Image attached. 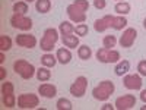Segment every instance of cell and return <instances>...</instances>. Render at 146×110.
I'll use <instances>...</instances> for the list:
<instances>
[{
  "mask_svg": "<svg viewBox=\"0 0 146 110\" xmlns=\"http://www.w3.org/2000/svg\"><path fill=\"white\" fill-rule=\"evenodd\" d=\"M16 44L25 48H34L36 46V38L31 34H19L16 35Z\"/></svg>",
  "mask_w": 146,
  "mask_h": 110,
  "instance_id": "obj_12",
  "label": "cell"
},
{
  "mask_svg": "<svg viewBox=\"0 0 146 110\" xmlns=\"http://www.w3.org/2000/svg\"><path fill=\"white\" fill-rule=\"evenodd\" d=\"M140 100H142L143 103H146V90H142V91H140Z\"/></svg>",
  "mask_w": 146,
  "mask_h": 110,
  "instance_id": "obj_35",
  "label": "cell"
},
{
  "mask_svg": "<svg viewBox=\"0 0 146 110\" xmlns=\"http://www.w3.org/2000/svg\"><path fill=\"white\" fill-rule=\"evenodd\" d=\"M96 59L101 63H115L120 60V52L113 50V48L102 47L96 52Z\"/></svg>",
  "mask_w": 146,
  "mask_h": 110,
  "instance_id": "obj_4",
  "label": "cell"
},
{
  "mask_svg": "<svg viewBox=\"0 0 146 110\" xmlns=\"http://www.w3.org/2000/svg\"><path fill=\"white\" fill-rule=\"evenodd\" d=\"M117 2H124V0H117Z\"/></svg>",
  "mask_w": 146,
  "mask_h": 110,
  "instance_id": "obj_41",
  "label": "cell"
},
{
  "mask_svg": "<svg viewBox=\"0 0 146 110\" xmlns=\"http://www.w3.org/2000/svg\"><path fill=\"white\" fill-rule=\"evenodd\" d=\"M10 23L13 28H18V30H22V31H29L32 28V21L29 18H27L25 15H19V13L12 15Z\"/></svg>",
  "mask_w": 146,
  "mask_h": 110,
  "instance_id": "obj_7",
  "label": "cell"
},
{
  "mask_svg": "<svg viewBox=\"0 0 146 110\" xmlns=\"http://www.w3.org/2000/svg\"><path fill=\"white\" fill-rule=\"evenodd\" d=\"M57 40H58V31H57L56 28H47V30L44 31V35H42L41 41H40L41 50L50 53L53 48H54Z\"/></svg>",
  "mask_w": 146,
  "mask_h": 110,
  "instance_id": "obj_1",
  "label": "cell"
},
{
  "mask_svg": "<svg viewBox=\"0 0 146 110\" xmlns=\"http://www.w3.org/2000/svg\"><path fill=\"white\" fill-rule=\"evenodd\" d=\"M12 48V40L9 35H0V50L7 52Z\"/></svg>",
  "mask_w": 146,
  "mask_h": 110,
  "instance_id": "obj_26",
  "label": "cell"
},
{
  "mask_svg": "<svg viewBox=\"0 0 146 110\" xmlns=\"http://www.w3.org/2000/svg\"><path fill=\"white\" fill-rule=\"evenodd\" d=\"M124 87L127 90H142V78L140 75H136V73H130V75H126L123 78Z\"/></svg>",
  "mask_w": 146,
  "mask_h": 110,
  "instance_id": "obj_11",
  "label": "cell"
},
{
  "mask_svg": "<svg viewBox=\"0 0 146 110\" xmlns=\"http://www.w3.org/2000/svg\"><path fill=\"white\" fill-rule=\"evenodd\" d=\"M50 68H47V66H41L40 69H36V79L41 81V82H45L51 78V72L48 70Z\"/></svg>",
  "mask_w": 146,
  "mask_h": 110,
  "instance_id": "obj_20",
  "label": "cell"
},
{
  "mask_svg": "<svg viewBox=\"0 0 146 110\" xmlns=\"http://www.w3.org/2000/svg\"><path fill=\"white\" fill-rule=\"evenodd\" d=\"M13 12L15 13H19V15H25L28 12V3L23 0V2H16L13 5Z\"/></svg>",
  "mask_w": 146,
  "mask_h": 110,
  "instance_id": "obj_28",
  "label": "cell"
},
{
  "mask_svg": "<svg viewBox=\"0 0 146 110\" xmlns=\"http://www.w3.org/2000/svg\"><path fill=\"white\" fill-rule=\"evenodd\" d=\"M5 62V52L0 53V63H3Z\"/></svg>",
  "mask_w": 146,
  "mask_h": 110,
  "instance_id": "obj_37",
  "label": "cell"
},
{
  "mask_svg": "<svg viewBox=\"0 0 146 110\" xmlns=\"http://www.w3.org/2000/svg\"><path fill=\"white\" fill-rule=\"evenodd\" d=\"M40 104V97L36 94H21L18 97V107L19 109H35Z\"/></svg>",
  "mask_w": 146,
  "mask_h": 110,
  "instance_id": "obj_5",
  "label": "cell"
},
{
  "mask_svg": "<svg viewBox=\"0 0 146 110\" xmlns=\"http://www.w3.org/2000/svg\"><path fill=\"white\" fill-rule=\"evenodd\" d=\"M56 107L58 110H72L73 109V104H72V101L69 99H64V97H63V99H58L57 100Z\"/></svg>",
  "mask_w": 146,
  "mask_h": 110,
  "instance_id": "obj_27",
  "label": "cell"
},
{
  "mask_svg": "<svg viewBox=\"0 0 146 110\" xmlns=\"http://www.w3.org/2000/svg\"><path fill=\"white\" fill-rule=\"evenodd\" d=\"M25 2H27V3H31V2H34V0H25Z\"/></svg>",
  "mask_w": 146,
  "mask_h": 110,
  "instance_id": "obj_40",
  "label": "cell"
},
{
  "mask_svg": "<svg viewBox=\"0 0 146 110\" xmlns=\"http://www.w3.org/2000/svg\"><path fill=\"white\" fill-rule=\"evenodd\" d=\"M115 106H111V104H104L102 106V110H113Z\"/></svg>",
  "mask_w": 146,
  "mask_h": 110,
  "instance_id": "obj_36",
  "label": "cell"
},
{
  "mask_svg": "<svg viewBox=\"0 0 146 110\" xmlns=\"http://www.w3.org/2000/svg\"><path fill=\"white\" fill-rule=\"evenodd\" d=\"M57 63V57L53 56L51 53H45L44 56H41V65L47 66V68H53Z\"/></svg>",
  "mask_w": 146,
  "mask_h": 110,
  "instance_id": "obj_21",
  "label": "cell"
},
{
  "mask_svg": "<svg viewBox=\"0 0 146 110\" xmlns=\"http://www.w3.org/2000/svg\"><path fill=\"white\" fill-rule=\"evenodd\" d=\"M2 99H3V104L7 109H13L16 106V97L13 93V84L12 82H3L2 84Z\"/></svg>",
  "mask_w": 146,
  "mask_h": 110,
  "instance_id": "obj_3",
  "label": "cell"
},
{
  "mask_svg": "<svg viewBox=\"0 0 146 110\" xmlns=\"http://www.w3.org/2000/svg\"><path fill=\"white\" fill-rule=\"evenodd\" d=\"M67 15H69V19L72 22H76V23H83L85 21H86V12H83L82 9H79L75 3H72L67 6L66 9Z\"/></svg>",
  "mask_w": 146,
  "mask_h": 110,
  "instance_id": "obj_8",
  "label": "cell"
},
{
  "mask_svg": "<svg viewBox=\"0 0 146 110\" xmlns=\"http://www.w3.org/2000/svg\"><path fill=\"white\" fill-rule=\"evenodd\" d=\"M135 104H136V97L133 94H126L123 97H118L114 106L118 110H129L131 107H135Z\"/></svg>",
  "mask_w": 146,
  "mask_h": 110,
  "instance_id": "obj_10",
  "label": "cell"
},
{
  "mask_svg": "<svg viewBox=\"0 0 146 110\" xmlns=\"http://www.w3.org/2000/svg\"><path fill=\"white\" fill-rule=\"evenodd\" d=\"M130 70V62L129 60H121V62L117 63V66L114 68V72L117 76H123Z\"/></svg>",
  "mask_w": 146,
  "mask_h": 110,
  "instance_id": "obj_18",
  "label": "cell"
},
{
  "mask_svg": "<svg viewBox=\"0 0 146 110\" xmlns=\"http://www.w3.org/2000/svg\"><path fill=\"white\" fill-rule=\"evenodd\" d=\"M5 78H6V69L5 68H0V79L5 81Z\"/></svg>",
  "mask_w": 146,
  "mask_h": 110,
  "instance_id": "obj_34",
  "label": "cell"
},
{
  "mask_svg": "<svg viewBox=\"0 0 146 110\" xmlns=\"http://www.w3.org/2000/svg\"><path fill=\"white\" fill-rule=\"evenodd\" d=\"M35 9L40 13H47L51 9V0H35Z\"/></svg>",
  "mask_w": 146,
  "mask_h": 110,
  "instance_id": "obj_19",
  "label": "cell"
},
{
  "mask_svg": "<svg viewBox=\"0 0 146 110\" xmlns=\"http://www.w3.org/2000/svg\"><path fill=\"white\" fill-rule=\"evenodd\" d=\"M38 94L41 97H44V99H53V97L57 95V87L53 84H41L40 87H38Z\"/></svg>",
  "mask_w": 146,
  "mask_h": 110,
  "instance_id": "obj_14",
  "label": "cell"
},
{
  "mask_svg": "<svg viewBox=\"0 0 146 110\" xmlns=\"http://www.w3.org/2000/svg\"><path fill=\"white\" fill-rule=\"evenodd\" d=\"M73 3H75L79 9H82L83 12H86L89 9V2H88V0H75Z\"/></svg>",
  "mask_w": 146,
  "mask_h": 110,
  "instance_id": "obj_31",
  "label": "cell"
},
{
  "mask_svg": "<svg viewBox=\"0 0 146 110\" xmlns=\"http://www.w3.org/2000/svg\"><path fill=\"white\" fill-rule=\"evenodd\" d=\"M113 19H114L113 15H105V16H102L101 19H96L95 23H94L95 31H96V32H104L105 30L111 28V27H113Z\"/></svg>",
  "mask_w": 146,
  "mask_h": 110,
  "instance_id": "obj_13",
  "label": "cell"
},
{
  "mask_svg": "<svg viewBox=\"0 0 146 110\" xmlns=\"http://www.w3.org/2000/svg\"><path fill=\"white\" fill-rule=\"evenodd\" d=\"M92 95H94V99H95V100H100V101H107V100L110 99V95H111V94L107 93L102 87H100V85H98V87H95V88L92 90Z\"/></svg>",
  "mask_w": 146,
  "mask_h": 110,
  "instance_id": "obj_17",
  "label": "cell"
},
{
  "mask_svg": "<svg viewBox=\"0 0 146 110\" xmlns=\"http://www.w3.org/2000/svg\"><path fill=\"white\" fill-rule=\"evenodd\" d=\"M114 10L117 12V15H127L130 12V5L127 2H117Z\"/></svg>",
  "mask_w": 146,
  "mask_h": 110,
  "instance_id": "obj_24",
  "label": "cell"
},
{
  "mask_svg": "<svg viewBox=\"0 0 146 110\" xmlns=\"http://www.w3.org/2000/svg\"><path fill=\"white\" fill-rule=\"evenodd\" d=\"M58 31L62 35H67V34H73L75 32V27H73V23L69 22V21H63L62 23L58 25Z\"/></svg>",
  "mask_w": 146,
  "mask_h": 110,
  "instance_id": "obj_23",
  "label": "cell"
},
{
  "mask_svg": "<svg viewBox=\"0 0 146 110\" xmlns=\"http://www.w3.org/2000/svg\"><path fill=\"white\" fill-rule=\"evenodd\" d=\"M78 56H79V59H82V60L91 59V56H92L91 47H88V46H80V47L78 48Z\"/></svg>",
  "mask_w": 146,
  "mask_h": 110,
  "instance_id": "obj_25",
  "label": "cell"
},
{
  "mask_svg": "<svg viewBox=\"0 0 146 110\" xmlns=\"http://www.w3.org/2000/svg\"><path fill=\"white\" fill-rule=\"evenodd\" d=\"M115 44H117L115 35H105V37H104V40H102V46H104V47L113 48V47H115Z\"/></svg>",
  "mask_w": 146,
  "mask_h": 110,
  "instance_id": "obj_29",
  "label": "cell"
},
{
  "mask_svg": "<svg viewBox=\"0 0 146 110\" xmlns=\"http://www.w3.org/2000/svg\"><path fill=\"white\" fill-rule=\"evenodd\" d=\"M143 27H145V30H146V18H145V21H143Z\"/></svg>",
  "mask_w": 146,
  "mask_h": 110,
  "instance_id": "obj_38",
  "label": "cell"
},
{
  "mask_svg": "<svg viewBox=\"0 0 146 110\" xmlns=\"http://www.w3.org/2000/svg\"><path fill=\"white\" fill-rule=\"evenodd\" d=\"M62 41H63L64 47H67V48H76L79 46V37L73 35V34L62 35Z\"/></svg>",
  "mask_w": 146,
  "mask_h": 110,
  "instance_id": "obj_16",
  "label": "cell"
},
{
  "mask_svg": "<svg viewBox=\"0 0 146 110\" xmlns=\"http://www.w3.org/2000/svg\"><path fill=\"white\" fill-rule=\"evenodd\" d=\"M142 110H146V103H145V106H142Z\"/></svg>",
  "mask_w": 146,
  "mask_h": 110,
  "instance_id": "obj_39",
  "label": "cell"
},
{
  "mask_svg": "<svg viewBox=\"0 0 146 110\" xmlns=\"http://www.w3.org/2000/svg\"><path fill=\"white\" fill-rule=\"evenodd\" d=\"M126 25H127L126 16H124V15H118V16H114V19H113V27H111V28L120 31V30H123Z\"/></svg>",
  "mask_w": 146,
  "mask_h": 110,
  "instance_id": "obj_22",
  "label": "cell"
},
{
  "mask_svg": "<svg viewBox=\"0 0 146 110\" xmlns=\"http://www.w3.org/2000/svg\"><path fill=\"white\" fill-rule=\"evenodd\" d=\"M13 70L18 73V75H21L22 79H31L36 73L34 65L29 63V62H27V60H22V59L21 60H16V62L13 63Z\"/></svg>",
  "mask_w": 146,
  "mask_h": 110,
  "instance_id": "obj_2",
  "label": "cell"
},
{
  "mask_svg": "<svg viewBox=\"0 0 146 110\" xmlns=\"http://www.w3.org/2000/svg\"><path fill=\"white\" fill-rule=\"evenodd\" d=\"M86 88H88V79L85 76H78L76 81L70 85V94L76 99H80L86 93Z\"/></svg>",
  "mask_w": 146,
  "mask_h": 110,
  "instance_id": "obj_6",
  "label": "cell"
},
{
  "mask_svg": "<svg viewBox=\"0 0 146 110\" xmlns=\"http://www.w3.org/2000/svg\"><path fill=\"white\" fill-rule=\"evenodd\" d=\"M105 5H107L105 0H94V6H95L96 9H104Z\"/></svg>",
  "mask_w": 146,
  "mask_h": 110,
  "instance_id": "obj_33",
  "label": "cell"
},
{
  "mask_svg": "<svg viewBox=\"0 0 146 110\" xmlns=\"http://www.w3.org/2000/svg\"><path fill=\"white\" fill-rule=\"evenodd\" d=\"M56 57H57V62L62 63V65H67L70 60H72V53L69 48H58L57 53H56Z\"/></svg>",
  "mask_w": 146,
  "mask_h": 110,
  "instance_id": "obj_15",
  "label": "cell"
},
{
  "mask_svg": "<svg viewBox=\"0 0 146 110\" xmlns=\"http://www.w3.org/2000/svg\"><path fill=\"white\" fill-rule=\"evenodd\" d=\"M75 32H76V35H79V37H85V35H88L89 28H88L86 23H79V25L75 27Z\"/></svg>",
  "mask_w": 146,
  "mask_h": 110,
  "instance_id": "obj_30",
  "label": "cell"
},
{
  "mask_svg": "<svg viewBox=\"0 0 146 110\" xmlns=\"http://www.w3.org/2000/svg\"><path fill=\"white\" fill-rule=\"evenodd\" d=\"M137 70H139V75L146 76V60H140L137 65Z\"/></svg>",
  "mask_w": 146,
  "mask_h": 110,
  "instance_id": "obj_32",
  "label": "cell"
},
{
  "mask_svg": "<svg viewBox=\"0 0 146 110\" xmlns=\"http://www.w3.org/2000/svg\"><path fill=\"white\" fill-rule=\"evenodd\" d=\"M136 37H137V31L135 28H127L123 35L120 37V46L123 48H130L136 41Z\"/></svg>",
  "mask_w": 146,
  "mask_h": 110,
  "instance_id": "obj_9",
  "label": "cell"
}]
</instances>
